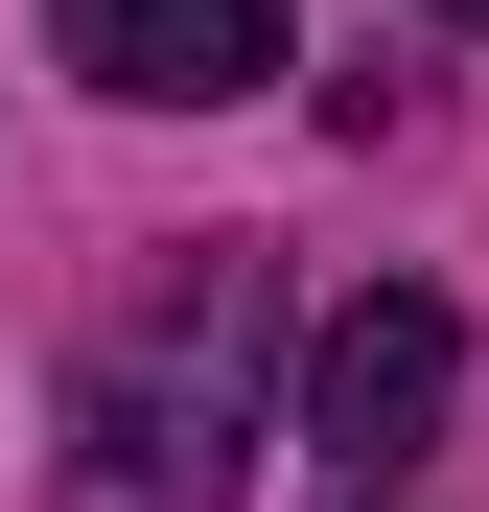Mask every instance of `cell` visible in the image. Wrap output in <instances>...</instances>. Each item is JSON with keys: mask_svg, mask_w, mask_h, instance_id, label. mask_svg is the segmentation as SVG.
I'll return each mask as SVG.
<instances>
[{"mask_svg": "<svg viewBox=\"0 0 489 512\" xmlns=\"http://www.w3.org/2000/svg\"><path fill=\"white\" fill-rule=\"evenodd\" d=\"M257 256H187V280H140L94 326V373H70V512H233L257 489Z\"/></svg>", "mask_w": 489, "mask_h": 512, "instance_id": "obj_1", "label": "cell"}, {"mask_svg": "<svg viewBox=\"0 0 489 512\" xmlns=\"http://www.w3.org/2000/svg\"><path fill=\"white\" fill-rule=\"evenodd\" d=\"M47 24H70V70H94V94L210 117V94H257V70H280V24H303V0H47Z\"/></svg>", "mask_w": 489, "mask_h": 512, "instance_id": "obj_3", "label": "cell"}, {"mask_svg": "<svg viewBox=\"0 0 489 512\" xmlns=\"http://www.w3.org/2000/svg\"><path fill=\"white\" fill-rule=\"evenodd\" d=\"M443 24H489V0H443Z\"/></svg>", "mask_w": 489, "mask_h": 512, "instance_id": "obj_4", "label": "cell"}, {"mask_svg": "<svg viewBox=\"0 0 489 512\" xmlns=\"http://www.w3.org/2000/svg\"><path fill=\"white\" fill-rule=\"evenodd\" d=\"M350 512H373V489H350Z\"/></svg>", "mask_w": 489, "mask_h": 512, "instance_id": "obj_5", "label": "cell"}, {"mask_svg": "<svg viewBox=\"0 0 489 512\" xmlns=\"http://www.w3.org/2000/svg\"><path fill=\"white\" fill-rule=\"evenodd\" d=\"M443 396H466V326H443L420 280H350V303L303 326V443L350 466V489L420 466V443H443Z\"/></svg>", "mask_w": 489, "mask_h": 512, "instance_id": "obj_2", "label": "cell"}]
</instances>
